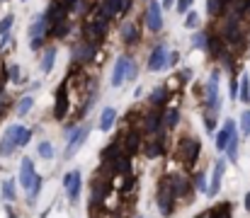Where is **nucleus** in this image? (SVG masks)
Returning <instances> with one entry per match:
<instances>
[{"label":"nucleus","instance_id":"b1692460","mask_svg":"<svg viewBox=\"0 0 250 218\" xmlns=\"http://www.w3.org/2000/svg\"><path fill=\"white\" fill-rule=\"evenodd\" d=\"M209 41H211V37H209L207 29H197V32L192 34V46H194V49L207 51V49H209Z\"/></svg>","mask_w":250,"mask_h":218},{"label":"nucleus","instance_id":"4c0bfd02","mask_svg":"<svg viewBox=\"0 0 250 218\" xmlns=\"http://www.w3.org/2000/svg\"><path fill=\"white\" fill-rule=\"evenodd\" d=\"M211 216L214 218H231V206L229 204H219L211 209Z\"/></svg>","mask_w":250,"mask_h":218},{"label":"nucleus","instance_id":"de8ad7c7","mask_svg":"<svg viewBox=\"0 0 250 218\" xmlns=\"http://www.w3.org/2000/svg\"><path fill=\"white\" fill-rule=\"evenodd\" d=\"M10 44V34H5V37H0V49H5Z\"/></svg>","mask_w":250,"mask_h":218},{"label":"nucleus","instance_id":"2f4dec72","mask_svg":"<svg viewBox=\"0 0 250 218\" xmlns=\"http://www.w3.org/2000/svg\"><path fill=\"white\" fill-rule=\"evenodd\" d=\"M163 121H166V129H175L177 124H180V109H167L166 114H163Z\"/></svg>","mask_w":250,"mask_h":218},{"label":"nucleus","instance_id":"bb28decb","mask_svg":"<svg viewBox=\"0 0 250 218\" xmlns=\"http://www.w3.org/2000/svg\"><path fill=\"white\" fill-rule=\"evenodd\" d=\"M122 41H126V44H136V41H139V27L131 24V22L122 24Z\"/></svg>","mask_w":250,"mask_h":218},{"label":"nucleus","instance_id":"9d476101","mask_svg":"<svg viewBox=\"0 0 250 218\" xmlns=\"http://www.w3.org/2000/svg\"><path fill=\"white\" fill-rule=\"evenodd\" d=\"M37 177H39V175H37V170H34V160H32V158H24L22 165H20V177H17V182L22 184L24 192H29V189L34 187Z\"/></svg>","mask_w":250,"mask_h":218},{"label":"nucleus","instance_id":"393cba45","mask_svg":"<svg viewBox=\"0 0 250 218\" xmlns=\"http://www.w3.org/2000/svg\"><path fill=\"white\" fill-rule=\"evenodd\" d=\"M104 192H107V184L104 182H100V177L92 182V194H90V204L92 206H97V204H102V199H104Z\"/></svg>","mask_w":250,"mask_h":218},{"label":"nucleus","instance_id":"a18cd8bd","mask_svg":"<svg viewBox=\"0 0 250 218\" xmlns=\"http://www.w3.org/2000/svg\"><path fill=\"white\" fill-rule=\"evenodd\" d=\"M7 78H10L12 82H20V66H10V73H7Z\"/></svg>","mask_w":250,"mask_h":218},{"label":"nucleus","instance_id":"ea45409f","mask_svg":"<svg viewBox=\"0 0 250 218\" xmlns=\"http://www.w3.org/2000/svg\"><path fill=\"white\" fill-rule=\"evenodd\" d=\"M51 34H54V37H59V39H61V37H66V34H68V22H66V20L56 22V24H54V29H51Z\"/></svg>","mask_w":250,"mask_h":218},{"label":"nucleus","instance_id":"412c9836","mask_svg":"<svg viewBox=\"0 0 250 218\" xmlns=\"http://www.w3.org/2000/svg\"><path fill=\"white\" fill-rule=\"evenodd\" d=\"M66 114H68V95H66V87H59V92H56V107H54V117L61 121Z\"/></svg>","mask_w":250,"mask_h":218},{"label":"nucleus","instance_id":"20e7f679","mask_svg":"<svg viewBox=\"0 0 250 218\" xmlns=\"http://www.w3.org/2000/svg\"><path fill=\"white\" fill-rule=\"evenodd\" d=\"M199 153H202V143H199V141H194V139H182V141H177V158H180L187 167L194 165V160L199 158Z\"/></svg>","mask_w":250,"mask_h":218},{"label":"nucleus","instance_id":"5701e85b","mask_svg":"<svg viewBox=\"0 0 250 218\" xmlns=\"http://www.w3.org/2000/svg\"><path fill=\"white\" fill-rule=\"evenodd\" d=\"M54 63H56V49H54V46H49V49L44 51V56H42L39 71L44 73V75H49V73L54 71Z\"/></svg>","mask_w":250,"mask_h":218},{"label":"nucleus","instance_id":"c85d7f7f","mask_svg":"<svg viewBox=\"0 0 250 218\" xmlns=\"http://www.w3.org/2000/svg\"><path fill=\"white\" fill-rule=\"evenodd\" d=\"M0 197H2L5 204H12V201H15V179H5V182H2Z\"/></svg>","mask_w":250,"mask_h":218},{"label":"nucleus","instance_id":"7ed1b4c3","mask_svg":"<svg viewBox=\"0 0 250 218\" xmlns=\"http://www.w3.org/2000/svg\"><path fill=\"white\" fill-rule=\"evenodd\" d=\"M175 61H177V54H170L167 44H156V49L148 56V71L151 73L166 71L170 66H175Z\"/></svg>","mask_w":250,"mask_h":218},{"label":"nucleus","instance_id":"a19ab883","mask_svg":"<svg viewBox=\"0 0 250 218\" xmlns=\"http://www.w3.org/2000/svg\"><path fill=\"white\" fill-rule=\"evenodd\" d=\"M197 24H199V12L189 10V12H187V17H185V27H189V29H197Z\"/></svg>","mask_w":250,"mask_h":218},{"label":"nucleus","instance_id":"2eb2a0df","mask_svg":"<svg viewBox=\"0 0 250 218\" xmlns=\"http://www.w3.org/2000/svg\"><path fill=\"white\" fill-rule=\"evenodd\" d=\"M170 179H172V189H175V197H177V199H185V204H189L194 182H189V179H187L185 175H172Z\"/></svg>","mask_w":250,"mask_h":218},{"label":"nucleus","instance_id":"f03ea898","mask_svg":"<svg viewBox=\"0 0 250 218\" xmlns=\"http://www.w3.org/2000/svg\"><path fill=\"white\" fill-rule=\"evenodd\" d=\"M219 80H221V71H211L207 85H204V99H207V112L209 114H219L221 109V95H219Z\"/></svg>","mask_w":250,"mask_h":218},{"label":"nucleus","instance_id":"3c124183","mask_svg":"<svg viewBox=\"0 0 250 218\" xmlns=\"http://www.w3.org/2000/svg\"><path fill=\"white\" fill-rule=\"evenodd\" d=\"M194 218H214V216H211V211H204V214H199V216H194Z\"/></svg>","mask_w":250,"mask_h":218},{"label":"nucleus","instance_id":"49530a36","mask_svg":"<svg viewBox=\"0 0 250 218\" xmlns=\"http://www.w3.org/2000/svg\"><path fill=\"white\" fill-rule=\"evenodd\" d=\"M42 46H44V37H39V39H32V46H29V49H32V51H39Z\"/></svg>","mask_w":250,"mask_h":218},{"label":"nucleus","instance_id":"4468645a","mask_svg":"<svg viewBox=\"0 0 250 218\" xmlns=\"http://www.w3.org/2000/svg\"><path fill=\"white\" fill-rule=\"evenodd\" d=\"M95 56H97V44H95V41H83V44H78V46L73 49V61H76L78 66L92 63Z\"/></svg>","mask_w":250,"mask_h":218},{"label":"nucleus","instance_id":"72a5a7b5","mask_svg":"<svg viewBox=\"0 0 250 218\" xmlns=\"http://www.w3.org/2000/svg\"><path fill=\"white\" fill-rule=\"evenodd\" d=\"M238 99L241 102H250V75L248 73L241 75V97Z\"/></svg>","mask_w":250,"mask_h":218},{"label":"nucleus","instance_id":"6ab92c4d","mask_svg":"<svg viewBox=\"0 0 250 218\" xmlns=\"http://www.w3.org/2000/svg\"><path fill=\"white\" fill-rule=\"evenodd\" d=\"M163 153H166V139H163L161 134H158V136H151V139L144 143V155L151 158V160H153V158H161Z\"/></svg>","mask_w":250,"mask_h":218},{"label":"nucleus","instance_id":"8fccbe9b","mask_svg":"<svg viewBox=\"0 0 250 218\" xmlns=\"http://www.w3.org/2000/svg\"><path fill=\"white\" fill-rule=\"evenodd\" d=\"M141 95H144V87H141V85H139V87H136V90H134V97H141Z\"/></svg>","mask_w":250,"mask_h":218},{"label":"nucleus","instance_id":"cd10ccee","mask_svg":"<svg viewBox=\"0 0 250 218\" xmlns=\"http://www.w3.org/2000/svg\"><path fill=\"white\" fill-rule=\"evenodd\" d=\"M231 0H207V7H209V15L211 17H219V15H226V7H229Z\"/></svg>","mask_w":250,"mask_h":218},{"label":"nucleus","instance_id":"a878e982","mask_svg":"<svg viewBox=\"0 0 250 218\" xmlns=\"http://www.w3.org/2000/svg\"><path fill=\"white\" fill-rule=\"evenodd\" d=\"M167 95H170V92H167V85H158V87L151 92V97H148V99H151V107H156V109H158L161 104H166Z\"/></svg>","mask_w":250,"mask_h":218},{"label":"nucleus","instance_id":"603ef678","mask_svg":"<svg viewBox=\"0 0 250 218\" xmlns=\"http://www.w3.org/2000/svg\"><path fill=\"white\" fill-rule=\"evenodd\" d=\"M246 211H250V192L246 194Z\"/></svg>","mask_w":250,"mask_h":218},{"label":"nucleus","instance_id":"e433bc0d","mask_svg":"<svg viewBox=\"0 0 250 218\" xmlns=\"http://www.w3.org/2000/svg\"><path fill=\"white\" fill-rule=\"evenodd\" d=\"M238 143H241V141H238V136H233V139H231V143H229V148H226V155H229V160H231V162H236V160H238Z\"/></svg>","mask_w":250,"mask_h":218},{"label":"nucleus","instance_id":"c756f323","mask_svg":"<svg viewBox=\"0 0 250 218\" xmlns=\"http://www.w3.org/2000/svg\"><path fill=\"white\" fill-rule=\"evenodd\" d=\"M194 189L199 192V194H209V177H207V172H197L194 175Z\"/></svg>","mask_w":250,"mask_h":218},{"label":"nucleus","instance_id":"f8f14e48","mask_svg":"<svg viewBox=\"0 0 250 218\" xmlns=\"http://www.w3.org/2000/svg\"><path fill=\"white\" fill-rule=\"evenodd\" d=\"M146 24L151 32H161L163 29V5L158 0H151L146 7Z\"/></svg>","mask_w":250,"mask_h":218},{"label":"nucleus","instance_id":"39448f33","mask_svg":"<svg viewBox=\"0 0 250 218\" xmlns=\"http://www.w3.org/2000/svg\"><path fill=\"white\" fill-rule=\"evenodd\" d=\"M90 131H92V126H90V124L78 126V131L68 139V143H66V148H63V160H71V158L83 148V143L87 141V136H90Z\"/></svg>","mask_w":250,"mask_h":218},{"label":"nucleus","instance_id":"864d4df0","mask_svg":"<svg viewBox=\"0 0 250 218\" xmlns=\"http://www.w3.org/2000/svg\"><path fill=\"white\" fill-rule=\"evenodd\" d=\"M7 214H10V218H15V216H12V211H10V209H7Z\"/></svg>","mask_w":250,"mask_h":218},{"label":"nucleus","instance_id":"7c9ffc66","mask_svg":"<svg viewBox=\"0 0 250 218\" xmlns=\"http://www.w3.org/2000/svg\"><path fill=\"white\" fill-rule=\"evenodd\" d=\"M32 104H34V97H32V95L22 97V99L17 102V117H27V114L32 112Z\"/></svg>","mask_w":250,"mask_h":218},{"label":"nucleus","instance_id":"09e8293b","mask_svg":"<svg viewBox=\"0 0 250 218\" xmlns=\"http://www.w3.org/2000/svg\"><path fill=\"white\" fill-rule=\"evenodd\" d=\"M175 2H177V0H161V5H163V7H172Z\"/></svg>","mask_w":250,"mask_h":218},{"label":"nucleus","instance_id":"dca6fc26","mask_svg":"<svg viewBox=\"0 0 250 218\" xmlns=\"http://www.w3.org/2000/svg\"><path fill=\"white\" fill-rule=\"evenodd\" d=\"M129 7H131V2L129 0H102V5H100V15H104L107 20L109 17H114V15H124V12H129Z\"/></svg>","mask_w":250,"mask_h":218},{"label":"nucleus","instance_id":"aec40b11","mask_svg":"<svg viewBox=\"0 0 250 218\" xmlns=\"http://www.w3.org/2000/svg\"><path fill=\"white\" fill-rule=\"evenodd\" d=\"M122 143H124V153L131 158L134 153H139L144 143H141V131H129L126 136H122Z\"/></svg>","mask_w":250,"mask_h":218},{"label":"nucleus","instance_id":"1a4fd4ad","mask_svg":"<svg viewBox=\"0 0 250 218\" xmlns=\"http://www.w3.org/2000/svg\"><path fill=\"white\" fill-rule=\"evenodd\" d=\"M63 189L68 192V199L76 204L78 197H81V189H83V172H81V170H71V172L63 177Z\"/></svg>","mask_w":250,"mask_h":218},{"label":"nucleus","instance_id":"f257e3e1","mask_svg":"<svg viewBox=\"0 0 250 218\" xmlns=\"http://www.w3.org/2000/svg\"><path fill=\"white\" fill-rule=\"evenodd\" d=\"M175 201H177V197H175V189H172V179H170V177H163V179L158 182V189H156V204H158L161 216H170V214H172Z\"/></svg>","mask_w":250,"mask_h":218},{"label":"nucleus","instance_id":"473e14b6","mask_svg":"<svg viewBox=\"0 0 250 218\" xmlns=\"http://www.w3.org/2000/svg\"><path fill=\"white\" fill-rule=\"evenodd\" d=\"M42 187H44V177L39 175V177H37V182H34V187H32L29 192H27V204H29V206H32V204L37 201V197H39V192H42Z\"/></svg>","mask_w":250,"mask_h":218},{"label":"nucleus","instance_id":"f3484780","mask_svg":"<svg viewBox=\"0 0 250 218\" xmlns=\"http://www.w3.org/2000/svg\"><path fill=\"white\" fill-rule=\"evenodd\" d=\"M46 34H51V22H49V17L44 12H39L32 20V24H29V37L32 39H39V37H46Z\"/></svg>","mask_w":250,"mask_h":218},{"label":"nucleus","instance_id":"0eeeda50","mask_svg":"<svg viewBox=\"0 0 250 218\" xmlns=\"http://www.w3.org/2000/svg\"><path fill=\"white\" fill-rule=\"evenodd\" d=\"M136 61L131 56H119L117 63H114V71H112V87H122L126 80H129V73H131V66Z\"/></svg>","mask_w":250,"mask_h":218},{"label":"nucleus","instance_id":"58836bf2","mask_svg":"<svg viewBox=\"0 0 250 218\" xmlns=\"http://www.w3.org/2000/svg\"><path fill=\"white\" fill-rule=\"evenodd\" d=\"M12 22H15V15H5V17L0 20V37L10 34V29H12Z\"/></svg>","mask_w":250,"mask_h":218},{"label":"nucleus","instance_id":"9b49d317","mask_svg":"<svg viewBox=\"0 0 250 218\" xmlns=\"http://www.w3.org/2000/svg\"><path fill=\"white\" fill-rule=\"evenodd\" d=\"M17 129H20V124H12V126L5 129V134L0 139V158H10L20 148L17 145Z\"/></svg>","mask_w":250,"mask_h":218},{"label":"nucleus","instance_id":"423d86ee","mask_svg":"<svg viewBox=\"0 0 250 218\" xmlns=\"http://www.w3.org/2000/svg\"><path fill=\"white\" fill-rule=\"evenodd\" d=\"M163 126H166L163 114H161V109H156V107H153L151 112H146L144 119H141V131L148 134V136H158V134L163 131Z\"/></svg>","mask_w":250,"mask_h":218},{"label":"nucleus","instance_id":"c9c22d12","mask_svg":"<svg viewBox=\"0 0 250 218\" xmlns=\"http://www.w3.org/2000/svg\"><path fill=\"white\" fill-rule=\"evenodd\" d=\"M37 153H39L44 160H51V158H54V145L49 143V141H42V143L37 145Z\"/></svg>","mask_w":250,"mask_h":218},{"label":"nucleus","instance_id":"ddd939ff","mask_svg":"<svg viewBox=\"0 0 250 218\" xmlns=\"http://www.w3.org/2000/svg\"><path fill=\"white\" fill-rule=\"evenodd\" d=\"M233 136H238V131H236V121H233V119H226L224 126H221L219 134H216V150H219V153H226V148H229V143H231Z\"/></svg>","mask_w":250,"mask_h":218},{"label":"nucleus","instance_id":"37998d69","mask_svg":"<svg viewBox=\"0 0 250 218\" xmlns=\"http://www.w3.org/2000/svg\"><path fill=\"white\" fill-rule=\"evenodd\" d=\"M204 129H207L209 134L216 131V119H214V114H209V112H204Z\"/></svg>","mask_w":250,"mask_h":218},{"label":"nucleus","instance_id":"c03bdc74","mask_svg":"<svg viewBox=\"0 0 250 218\" xmlns=\"http://www.w3.org/2000/svg\"><path fill=\"white\" fill-rule=\"evenodd\" d=\"M192 2H194V0H177V2H175V10H177L180 15H187L189 7H192Z\"/></svg>","mask_w":250,"mask_h":218},{"label":"nucleus","instance_id":"a211bd4d","mask_svg":"<svg viewBox=\"0 0 250 218\" xmlns=\"http://www.w3.org/2000/svg\"><path fill=\"white\" fill-rule=\"evenodd\" d=\"M224 172H226V160L219 158V162L214 165L211 179H209V194H207V197H216V194H219V189H221V179H224Z\"/></svg>","mask_w":250,"mask_h":218},{"label":"nucleus","instance_id":"79ce46f5","mask_svg":"<svg viewBox=\"0 0 250 218\" xmlns=\"http://www.w3.org/2000/svg\"><path fill=\"white\" fill-rule=\"evenodd\" d=\"M241 131H243V136H250V109L241 114Z\"/></svg>","mask_w":250,"mask_h":218},{"label":"nucleus","instance_id":"4be33fe9","mask_svg":"<svg viewBox=\"0 0 250 218\" xmlns=\"http://www.w3.org/2000/svg\"><path fill=\"white\" fill-rule=\"evenodd\" d=\"M114 121H117V109H114V107H104L102 114H100V124H97V129H100V131H112Z\"/></svg>","mask_w":250,"mask_h":218},{"label":"nucleus","instance_id":"6e6552de","mask_svg":"<svg viewBox=\"0 0 250 218\" xmlns=\"http://www.w3.org/2000/svg\"><path fill=\"white\" fill-rule=\"evenodd\" d=\"M107 22H109V20H107L104 15H100V12H97V15H95V20L85 24V29H83L85 32V41H95V44H97V41L104 37V32H107Z\"/></svg>","mask_w":250,"mask_h":218},{"label":"nucleus","instance_id":"f704fd0d","mask_svg":"<svg viewBox=\"0 0 250 218\" xmlns=\"http://www.w3.org/2000/svg\"><path fill=\"white\" fill-rule=\"evenodd\" d=\"M29 141H32V129L20 126V129H17V145H20V148H24Z\"/></svg>","mask_w":250,"mask_h":218}]
</instances>
